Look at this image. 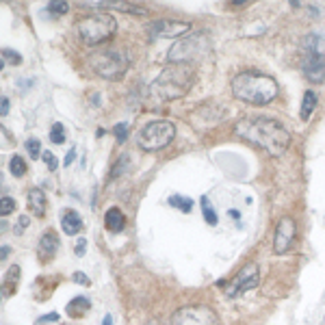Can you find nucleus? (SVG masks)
<instances>
[{"label":"nucleus","instance_id":"obj_1","mask_svg":"<svg viewBox=\"0 0 325 325\" xmlns=\"http://www.w3.org/2000/svg\"><path fill=\"white\" fill-rule=\"evenodd\" d=\"M236 137L262 148L271 156H282L291 143L289 130L269 117H245L234 126Z\"/></svg>","mask_w":325,"mask_h":325},{"label":"nucleus","instance_id":"obj_2","mask_svg":"<svg viewBox=\"0 0 325 325\" xmlns=\"http://www.w3.org/2000/svg\"><path fill=\"white\" fill-rule=\"evenodd\" d=\"M195 80V69L184 63H171L159 74V78L150 85V94L156 100H176L191 89Z\"/></svg>","mask_w":325,"mask_h":325},{"label":"nucleus","instance_id":"obj_3","mask_svg":"<svg viewBox=\"0 0 325 325\" xmlns=\"http://www.w3.org/2000/svg\"><path fill=\"white\" fill-rule=\"evenodd\" d=\"M232 94L238 100L247 102V104H269L275 96H278V83L269 76L262 74H238L234 80H232Z\"/></svg>","mask_w":325,"mask_h":325},{"label":"nucleus","instance_id":"obj_4","mask_svg":"<svg viewBox=\"0 0 325 325\" xmlns=\"http://www.w3.org/2000/svg\"><path fill=\"white\" fill-rule=\"evenodd\" d=\"M91 67L96 69L98 76L106 80H119L128 69V54L119 48H106V50H98L96 54L89 57Z\"/></svg>","mask_w":325,"mask_h":325},{"label":"nucleus","instance_id":"obj_5","mask_svg":"<svg viewBox=\"0 0 325 325\" xmlns=\"http://www.w3.org/2000/svg\"><path fill=\"white\" fill-rule=\"evenodd\" d=\"M210 50V41L208 37L202 35V32H195V35H189V37H182V39H178L173 46L169 48V52H167V61L171 63H193V61H199V59H204L206 54Z\"/></svg>","mask_w":325,"mask_h":325},{"label":"nucleus","instance_id":"obj_6","mask_svg":"<svg viewBox=\"0 0 325 325\" xmlns=\"http://www.w3.org/2000/svg\"><path fill=\"white\" fill-rule=\"evenodd\" d=\"M173 137H176V128H173V124L165 122V119H159V122L145 124V126L139 130L137 143H139L141 150L156 152V150H162L165 145H169Z\"/></svg>","mask_w":325,"mask_h":325},{"label":"nucleus","instance_id":"obj_7","mask_svg":"<svg viewBox=\"0 0 325 325\" xmlns=\"http://www.w3.org/2000/svg\"><path fill=\"white\" fill-rule=\"evenodd\" d=\"M78 35L80 39L89 46H96V43L108 39V37L115 32V20L113 15L108 13H96V15H89V18H83L78 22Z\"/></svg>","mask_w":325,"mask_h":325},{"label":"nucleus","instance_id":"obj_8","mask_svg":"<svg viewBox=\"0 0 325 325\" xmlns=\"http://www.w3.org/2000/svg\"><path fill=\"white\" fill-rule=\"evenodd\" d=\"M171 325H219V319L208 306H184L173 312Z\"/></svg>","mask_w":325,"mask_h":325},{"label":"nucleus","instance_id":"obj_9","mask_svg":"<svg viewBox=\"0 0 325 325\" xmlns=\"http://www.w3.org/2000/svg\"><path fill=\"white\" fill-rule=\"evenodd\" d=\"M297 226L292 221V217H282L278 228H275V241H273V252L275 254H284L286 249L292 245V238H295Z\"/></svg>","mask_w":325,"mask_h":325},{"label":"nucleus","instance_id":"obj_10","mask_svg":"<svg viewBox=\"0 0 325 325\" xmlns=\"http://www.w3.org/2000/svg\"><path fill=\"white\" fill-rule=\"evenodd\" d=\"M258 286V267L256 264H247L241 269V273L236 275V280L232 282V286L228 289V297H238L241 292H245L249 289Z\"/></svg>","mask_w":325,"mask_h":325},{"label":"nucleus","instance_id":"obj_11","mask_svg":"<svg viewBox=\"0 0 325 325\" xmlns=\"http://www.w3.org/2000/svg\"><path fill=\"white\" fill-rule=\"evenodd\" d=\"M191 31V24L187 22H171V20H159L150 24L152 37H180Z\"/></svg>","mask_w":325,"mask_h":325},{"label":"nucleus","instance_id":"obj_12","mask_svg":"<svg viewBox=\"0 0 325 325\" xmlns=\"http://www.w3.org/2000/svg\"><path fill=\"white\" fill-rule=\"evenodd\" d=\"M303 74L310 83H323L325 80V57L319 52L308 54L303 61Z\"/></svg>","mask_w":325,"mask_h":325},{"label":"nucleus","instance_id":"obj_13","mask_svg":"<svg viewBox=\"0 0 325 325\" xmlns=\"http://www.w3.org/2000/svg\"><path fill=\"white\" fill-rule=\"evenodd\" d=\"M57 247H59V236L54 234L52 230H48L46 234L41 236V241H39V254H41V258L43 260L52 258L54 252H57Z\"/></svg>","mask_w":325,"mask_h":325},{"label":"nucleus","instance_id":"obj_14","mask_svg":"<svg viewBox=\"0 0 325 325\" xmlns=\"http://www.w3.org/2000/svg\"><path fill=\"white\" fill-rule=\"evenodd\" d=\"M29 204H31V210L35 213V217L46 215V195H43L41 189H31L29 191Z\"/></svg>","mask_w":325,"mask_h":325},{"label":"nucleus","instance_id":"obj_15","mask_svg":"<svg viewBox=\"0 0 325 325\" xmlns=\"http://www.w3.org/2000/svg\"><path fill=\"white\" fill-rule=\"evenodd\" d=\"M124 224H126V219H124V215H122V210L119 208H108L106 210V215H104L106 230L119 232V230H124Z\"/></svg>","mask_w":325,"mask_h":325},{"label":"nucleus","instance_id":"obj_16","mask_svg":"<svg viewBox=\"0 0 325 325\" xmlns=\"http://www.w3.org/2000/svg\"><path fill=\"white\" fill-rule=\"evenodd\" d=\"M61 228L65 234H78L80 228H83V221H80L78 213H74V210H67V213L63 215L61 219Z\"/></svg>","mask_w":325,"mask_h":325},{"label":"nucleus","instance_id":"obj_17","mask_svg":"<svg viewBox=\"0 0 325 325\" xmlns=\"http://www.w3.org/2000/svg\"><path fill=\"white\" fill-rule=\"evenodd\" d=\"M314 106H317V94H314V91H306V94H303V100H301V113H299V117L303 122L310 119Z\"/></svg>","mask_w":325,"mask_h":325},{"label":"nucleus","instance_id":"obj_18","mask_svg":"<svg viewBox=\"0 0 325 325\" xmlns=\"http://www.w3.org/2000/svg\"><path fill=\"white\" fill-rule=\"evenodd\" d=\"M87 310H89V299L87 297H76V299H72L67 303V314L69 317H80V314H85Z\"/></svg>","mask_w":325,"mask_h":325},{"label":"nucleus","instance_id":"obj_19","mask_svg":"<svg viewBox=\"0 0 325 325\" xmlns=\"http://www.w3.org/2000/svg\"><path fill=\"white\" fill-rule=\"evenodd\" d=\"M9 171L13 173L15 178H22L26 173V165H24V161H22V156H11V161H9Z\"/></svg>","mask_w":325,"mask_h":325},{"label":"nucleus","instance_id":"obj_20","mask_svg":"<svg viewBox=\"0 0 325 325\" xmlns=\"http://www.w3.org/2000/svg\"><path fill=\"white\" fill-rule=\"evenodd\" d=\"M18 278H20V267H18V264H13V267H9V273H7V278H4V286H7L9 295L15 291Z\"/></svg>","mask_w":325,"mask_h":325},{"label":"nucleus","instance_id":"obj_21","mask_svg":"<svg viewBox=\"0 0 325 325\" xmlns=\"http://www.w3.org/2000/svg\"><path fill=\"white\" fill-rule=\"evenodd\" d=\"M169 204L171 206H178V208H182L184 213H191V208H193V202L189 197H178V195H173V197L169 199Z\"/></svg>","mask_w":325,"mask_h":325},{"label":"nucleus","instance_id":"obj_22","mask_svg":"<svg viewBox=\"0 0 325 325\" xmlns=\"http://www.w3.org/2000/svg\"><path fill=\"white\" fill-rule=\"evenodd\" d=\"M202 208H204V217H206V224H210V226H215L217 224V215H215V210L210 208V202L206 197H202Z\"/></svg>","mask_w":325,"mask_h":325},{"label":"nucleus","instance_id":"obj_23","mask_svg":"<svg viewBox=\"0 0 325 325\" xmlns=\"http://www.w3.org/2000/svg\"><path fill=\"white\" fill-rule=\"evenodd\" d=\"M50 141H52V143H57V145H61L63 141H65V132H63L61 124H54V126H52V130H50Z\"/></svg>","mask_w":325,"mask_h":325},{"label":"nucleus","instance_id":"obj_24","mask_svg":"<svg viewBox=\"0 0 325 325\" xmlns=\"http://www.w3.org/2000/svg\"><path fill=\"white\" fill-rule=\"evenodd\" d=\"M41 159H43V162L48 165V169H50V171H54V169L59 167V161H57V156H54L52 152H43Z\"/></svg>","mask_w":325,"mask_h":325},{"label":"nucleus","instance_id":"obj_25","mask_svg":"<svg viewBox=\"0 0 325 325\" xmlns=\"http://www.w3.org/2000/svg\"><path fill=\"white\" fill-rule=\"evenodd\" d=\"M15 208V202H13V197H9V195H4L2 197V204H0V213L2 215H9L11 210Z\"/></svg>","mask_w":325,"mask_h":325},{"label":"nucleus","instance_id":"obj_26","mask_svg":"<svg viewBox=\"0 0 325 325\" xmlns=\"http://www.w3.org/2000/svg\"><path fill=\"white\" fill-rule=\"evenodd\" d=\"M26 148H29L31 159H39V141H37V139H29V141H26Z\"/></svg>","mask_w":325,"mask_h":325},{"label":"nucleus","instance_id":"obj_27","mask_svg":"<svg viewBox=\"0 0 325 325\" xmlns=\"http://www.w3.org/2000/svg\"><path fill=\"white\" fill-rule=\"evenodd\" d=\"M128 154H122V156H119V161H117V167H115V169H113V173H111V176H119V173H122V171H126V167H128Z\"/></svg>","mask_w":325,"mask_h":325},{"label":"nucleus","instance_id":"obj_28","mask_svg":"<svg viewBox=\"0 0 325 325\" xmlns=\"http://www.w3.org/2000/svg\"><path fill=\"white\" fill-rule=\"evenodd\" d=\"M113 132H115V137H117L119 143H124V141H126V134H128V126H126V124H117V126L113 128Z\"/></svg>","mask_w":325,"mask_h":325},{"label":"nucleus","instance_id":"obj_29","mask_svg":"<svg viewBox=\"0 0 325 325\" xmlns=\"http://www.w3.org/2000/svg\"><path fill=\"white\" fill-rule=\"evenodd\" d=\"M48 9L52 11V13H67V2H50L48 4Z\"/></svg>","mask_w":325,"mask_h":325},{"label":"nucleus","instance_id":"obj_30","mask_svg":"<svg viewBox=\"0 0 325 325\" xmlns=\"http://www.w3.org/2000/svg\"><path fill=\"white\" fill-rule=\"evenodd\" d=\"M2 57H4V59H9V63H13V65H18V63L22 61V57H20L18 52L7 50V48H4V50H2Z\"/></svg>","mask_w":325,"mask_h":325},{"label":"nucleus","instance_id":"obj_31","mask_svg":"<svg viewBox=\"0 0 325 325\" xmlns=\"http://www.w3.org/2000/svg\"><path fill=\"white\" fill-rule=\"evenodd\" d=\"M85 247H87V241H85V238H80V241H78V243H76V247H74V252H76V254H78V256H83V254H85Z\"/></svg>","mask_w":325,"mask_h":325},{"label":"nucleus","instance_id":"obj_32","mask_svg":"<svg viewBox=\"0 0 325 325\" xmlns=\"http://www.w3.org/2000/svg\"><path fill=\"white\" fill-rule=\"evenodd\" d=\"M74 282H80V284L89 286V278H87L85 273H74Z\"/></svg>","mask_w":325,"mask_h":325},{"label":"nucleus","instance_id":"obj_33","mask_svg":"<svg viewBox=\"0 0 325 325\" xmlns=\"http://www.w3.org/2000/svg\"><path fill=\"white\" fill-rule=\"evenodd\" d=\"M74 159H76V150H69L67 156H65V161H63V165H72Z\"/></svg>","mask_w":325,"mask_h":325},{"label":"nucleus","instance_id":"obj_34","mask_svg":"<svg viewBox=\"0 0 325 325\" xmlns=\"http://www.w3.org/2000/svg\"><path fill=\"white\" fill-rule=\"evenodd\" d=\"M26 226H29V217H20V224H18V228H15V230H18V232H22V230H24V228Z\"/></svg>","mask_w":325,"mask_h":325},{"label":"nucleus","instance_id":"obj_35","mask_svg":"<svg viewBox=\"0 0 325 325\" xmlns=\"http://www.w3.org/2000/svg\"><path fill=\"white\" fill-rule=\"evenodd\" d=\"M57 319H59V317L52 312V314H46V317H41L39 321H41V323H52V321H57Z\"/></svg>","mask_w":325,"mask_h":325},{"label":"nucleus","instance_id":"obj_36","mask_svg":"<svg viewBox=\"0 0 325 325\" xmlns=\"http://www.w3.org/2000/svg\"><path fill=\"white\" fill-rule=\"evenodd\" d=\"M2 115H9V100L2 98Z\"/></svg>","mask_w":325,"mask_h":325},{"label":"nucleus","instance_id":"obj_37","mask_svg":"<svg viewBox=\"0 0 325 325\" xmlns=\"http://www.w3.org/2000/svg\"><path fill=\"white\" fill-rule=\"evenodd\" d=\"M9 252H11V249H9L7 245H2V254H0V258L4 260V258H7V254H9Z\"/></svg>","mask_w":325,"mask_h":325},{"label":"nucleus","instance_id":"obj_38","mask_svg":"<svg viewBox=\"0 0 325 325\" xmlns=\"http://www.w3.org/2000/svg\"><path fill=\"white\" fill-rule=\"evenodd\" d=\"M111 321H113V317H111V314H106V317H104V323H102V325H113Z\"/></svg>","mask_w":325,"mask_h":325},{"label":"nucleus","instance_id":"obj_39","mask_svg":"<svg viewBox=\"0 0 325 325\" xmlns=\"http://www.w3.org/2000/svg\"><path fill=\"white\" fill-rule=\"evenodd\" d=\"M228 215H230L232 219H238V210H230V213H228Z\"/></svg>","mask_w":325,"mask_h":325},{"label":"nucleus","instance_id":"obj_40","mask_svg":"<svg viewBox=\"0 0 325 325\" xmlns=\"http://www.w3.org/2000/svg\"><path fill=\"white\" fill-rule=\"evenodd\" d=\"M148 325H159V323H156V321H148Z\"/></svg>","mask_w":325,"mask_h":325}]
</instances>
